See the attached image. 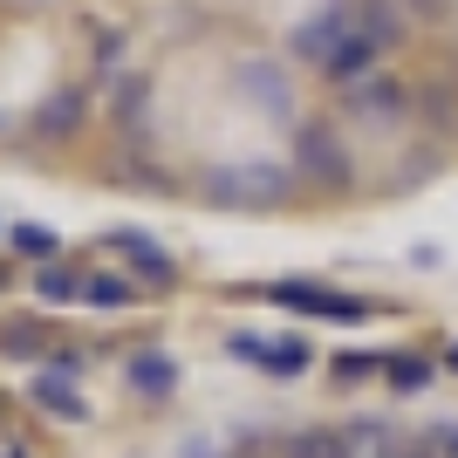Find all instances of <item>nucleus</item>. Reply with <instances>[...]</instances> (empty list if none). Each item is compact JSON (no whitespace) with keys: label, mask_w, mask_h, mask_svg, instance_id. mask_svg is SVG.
<instances>
[{"label":"nucleus","mask_w":458,"mask_h":458,"mask_svg":"<svg viewBox=\"0 0 458 458\" xmlns=\"http://www.w3.org/2000/svg\"><path fill=\"white\" fill-rule=\"evenodd\" d=\"M267 301L287 308V315H308V322H369V301L363 294H343V287H322V281H274L267 287Z\"/></svg>","instance_id":"nucleus-1"},{"label":"nucleus","mask_w":458,"mask_h":458,"mask_svg":"<svg viewBox=\"0 0 458 458\" xmlns=\"http://www.w3.org/2000/svg\"><path fill=\"white\" fill-rule=\"evenodd\" d=\"M287 185H294V172H287V165H274V157L206 172V191H212V199H233V206H274V199H287Z\"/></svg>","instance_id":"nucleus-2"},{"label":"nucleus","mask_w":458,"mask_h":458,"mask_svg":"<svg viewBox=\"0 0 458 458\" xmlns=\"http://www.w3.org/2000/svg\"><path fill=\"white\" fill-rule=\"evenodd\" d=\"M349 28H356V0H328L315 21H301V28H294V41H287V48H294L301 62H328L335 48H343Z\"/></svg>","instance_id":"nucleus-3"},{"label":"nucleus","mask_w":458,"mask_h":458,"mask_svg":"<svg viewBox=\"0 0 458 458\" xmlns=\"http://www.w3.org/2000/svg\"><path fill=\"white\" fill-rule=\"evenodd\" d=\"M233 356H247V363L274 369V377H301L308 363H315V349L301 343V335H233Z\"/></svg>","instance_id":"nucleus-4"},{"label":"nucleus","mask_w":458,"mask_h":458,"mask_svg":"<svg viewBox=\"0 0 458 458\" xmlns=\"http://www.w3.org/2000/svg\"><path fill=\"white\" fill-rule=\"evenodd\" d=\"M377 55H383L377 41H369L363 28H349V35H343V48H335V55H328L322 69H328L335 82H363V76H369V62H377Z\"/></svg>","instance_id":"nucleus-5"},{"label":"nucleus","mask_w":458,"mask_h":458,"mask_svg":"<svg viewBox=\"0 0 458 458\" xmlns=\"http://www.w3.org/2000/svg\"><path fill=\"white\" fill-rule=\"evenodd\" d=\"M110 247H116V253H131L144 281H172V274H178V267H172V253L157 247V240H144V233H131V226H123V233H110Z\"/></svg>","instance_id":"nucleus-6"},{"label":"nucleus","mask_w":458,"mask_h":458,"mask_svg":"<svg viewBox=\"0 0 458 458\" xmlns=\"http://www.w3.org/2000/svg\"><path fill=\"white\" fill-rule=\"evenodd\" d=\"M131 390H137V397H172V390H178V363H172V356H157V349L131 356Z\"/></svg>","instance_id":"nucleus-7"},{"label":"nucleus","mask_w":458,"mask_h":458,"mask_svg":"<svg viewBox=\"0 0 458 458\" xmlns=\"http://www.w3.org/2000/svg\"><path fill=\"white\" fill-rule=\"evenodd\" d=\"M356 28H363L377 48H397L403 35V14H397V0H356Z\"/></svg>","instance_id":"nucleus-8"},{"label":"nucleus","mask_w":458,"mask_h":458,"mask_svg":"<svg viewBox=\"0 0 458 458\" xmlns=\"http://www.w3.org/2000/svg\"><path fill=\"white\" fill-rule=\"evenodd\" d=\"M383 383H390L397 397H424V390L438 383V369L424 363V356H390V363H383Z\"/></svg>","instance_id":"nucleus-9"},{"label":"nucleus","mask_w":458,"mask_h":458,"mask_svg":"<svg viewBox=\"0 0 458 458\" xmlns=\"http://www.w3.org/2000/svg\"><path fill=\"white\" fill-rule=\"evenodd\" d=\"M301 172L349 178V165H343V151H335V137H328V131H301Z\"/></svg>","instance_id":"nucleus-10"},{"label":"nucleus","mask_w":458,"mask_h":458,"mask_svg":"<svg viewBox=\"0 0 458 458\" xmlns=\"http://www.w3.org/2000/svg\"><path fill=\"white\" fill-rule=\"evenodd\" d=\"M287 458H356V438L349 431H294Z\"/></svg>","instance_id":"nucleus-11"},{"label":"nucleus","mask_w":458,"mask_h":458,"mask_svg":"<svg viewBox=\"0 0 458 458\" xmlns=\"http://www.w3.org/2000/svg\"><path fill=\"white\" fill-rule=\"evenodd\" d=\"M35 403H48V411H62V418H89V403L76 397V383L62 377V369H48V377H35Z\"/></svg>","instance_id":"nucleus-12"},{"label":"nucleus","mask_w":458,"mask_h":458,"mask_svg":"<svg viewBox=\"0 0 458 458\" xmlns=\"http://www.w3.org/2000/svg\"><path fill=\"white\" fill-rule=\"evenodd\" d=\"M356 116H369V123L403 116V89L397 82H356Z\"/></svg>","instance_id":"nucleus-13"},{"label":"nucleus","mask_w":458,"mask_h":458,"mask_svg":"<svg viewBox=\"0 0 458 458\" xmlns=\"http://www.w3.org/2000/svg\"><path fill=\"white\" fill-rule=\"evenodd\" d=\"M82 287H89V281H82V274H69V267H55V260L35 274V294H41V301H82Z\"/></svg>","instance_id":"nucleus-14"},{"label":"nucleus","mask_w":458,"mask_h":458,"mask_svg":"<svg viewBox=\"0 0 458 458\" xmlns=\"http://www.w3.org/2000/svg\"><path fill=\"white\" fill-rule=\"evenodd\" d=\"M390 363V356H377V349H343V356H335V383H363V377H377V369Z\"/></svg>","instance_id":"nucleus-15"},{"label":"nucleus","mask_w":458,"mask_h":458,"mask_svg":"<svg viewBox=\"0 0 458 458\" xmlns=\"http://www.w3.org/2000/svg\"><path fill=\"white\" fill-rule=\"evenodd\" d=\"M247 82L260 89V110H267V116H287V103H294V96H287V82L274 76V69H260V62H253V69H247Z\"/></svg>","instance_id":"nucleus-16"},{"label":"nucleus","mask_w":458,"mask_h":458,"mask_svg":"<svg viewBox=\"0 0 458 458\" xmlns=\"http://www.w3.org/2000/svg\"><path fill=\"white\" fill-rule=\"evenodd\" d=\"M82 301H96V308H123V301H131V281H116V274H96V281L82 287Z\"/></svg>","instance_id":"nucleus-17"},{"label":"nucleus","mask_w":458,"mask_h":458,"mask_svg":"<svg viewBox=\"0 0 458 458\" xmlns=\"http://www.w3.org/2000/svg\"><path fill=\"white\" fill-rule=\"evenodd\" d=\"M14 247L35 253V260H55V233L48 226H14Z\"/></svg>","instance_id":"nucleus-18"},{"label":"nucleus","mask_w":458,"mask_h":458,"mask_svg":"<svg viewBox=\"0 0 458 458\" xmlns=\"http://www.w3.org/2000/svg\"><path fill=\"white\" fill-rule=\"evenodd\" d=\"M76 96H55V103H48V110H41V131H69V123H76Z\"/></svg>","instance_id":"nucleus-19"},{"label":"nucleus","mask_w":458,"mask_h":458,"mask_svg":"<svg viewBox=\"0 0 458 458\" xmlns=\"http://www.w3.org/2000/svg\"><path fill=\"white\" fill-rule=\"evenodd\" d=\"M0 349H7V356H35V349H41V328H7Z\"/></svg>","instance_id":"nucleus-20"},{"label":"nucleus","mask_w":458,"mask_h":458,"mask_svg":"<svg viewBox=\"0 0 458 458\" xmlns=\"http://www.w3.org/2000/svg\"><path fill=\"white\" fill-rule=\"evenodd\" d=\"M438 452H452V458H458V424H438Z\"/></svg>","instance_id":"nucleus-21"},{"label":"nucleus","mask_w":458,"mask_h":458,"mask_svg":"<svg viewBox=\"0 0 458 458\" xmlns=\"http://www.w3.org/2000/svg\"><path fill=\"white\" fill-rule=\"evenodd\" d=\"M377 458H424V452H418V445H383Z\"/></svg>","instance_id":"nucleus-22"},{"label":"nucleus","mask_w":458,"mask_h":458,"mask_svg":"<svg viewBox=\"0 0 458 458\" xmlns=\"http://www.w3.org/2000/svg\"><path fill=\"white\" fill-rule=\"evenodd\" d=\"M445 363H452V369H458V343H452V356H445Z\"/></svg>","instance_id":"nucleus-23"}]
</instances>
